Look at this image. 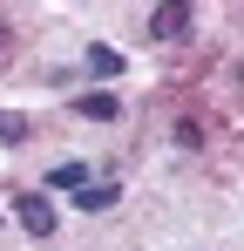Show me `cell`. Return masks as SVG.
I'll return each instance as SVG.
<instances>
[{
    "label": "cell",
    "mask_w": 244,
    "mask_h": 251,
    "mask_svg": "<svg viewBox=\"0 0 244 251\" xmlns=\"http://www.w3.org/2000/svg\"><path fill=\"white\" fill-rule=\"evenodd\" d=\"M14 217H21L27 238H48V231H54V204H48V197H14Z\"/></svg>",
    "instance_id": "cell-1"
},
{
    "label": "cell",
    "mask_w": 244,
    "mask_h": 251,
    "mask_svg": "<svg viewBox=\"0 0 244 251\" xmlns=\"http://www.w3.org/2000/svg\"><path fill=\"white\" fill-rule=\"evenodd\" d=\"M149 34H156V41L190 34V7H156V14H149Z\"/></svg>",
    "instance_id": "cell-2"
},
{
    "label": "cell",
    "mask_w": 244,
    "mask_h": 251,
    "mask_svg": "<svg viewBox=\"0 0 244 251\" xmlns=\"http://www.w3.org/2000/svg\"><path fill=\"white\" fill-rule=\"evenodd\" d=\"M75 109L88 116V123H116V116H122V102H116V95H81Z\"/></svg>",
    "instance_id": "cell-3"
},
{
    "label": "cell",
    "mask_w": 244,
    "mask_h": 251,
    "mask_svg": "<svg viewBox=\"0 0 244 251\" xmlns=\"http://www.w3.org/2000/svg\"><path fill=\"white\" fill-rule=\"evenodd\" d=\"M116 197H122V183H81V197H75V204H81V210H109Z\"/></svg>",
    "instance_id": "cell-4"
},
{
    "label": "cell",
    "mask_w": 244,
    "mask_h": 251,
    "mask_svg": "<svg viewBox=\"0 0 244 251\" xmlns=\"http://www.w3.org/2000/svg\"><path fill=\"white\" fill-rule=\"evenodd\" d=\"M88 183V163H54L48 170V190H81Z\"/></svg>",
    "instance_id": "cell-5"
},
{
    "label": "cell",
    "mask_w": 244,
    "mask_h": 251,
    "mask_svg": "<svg viewBox=\"0 0 244 251\" xmlns=\"http://www.w3.org/2000/svg\"><path fill=\"white\" fill-rule=\"evenodd\" d=\"M88 75H102V82H109V75H122V54L95 41V48H88Z\"/></svg>",
    "instance_id": "cell-6"
},
{
    "label": "cell",
    "mask_w": 244,
    "mask_h": 251,
    "mask_svg": "<svg viewBox=\"0 0 244 251\" xmlns=\"http://www.w3.org/2000/svg\"><path fill=\"white\" fill-rule=\"evenodd\" d=\"M0 143H27V116H14V109H0Z\"/></svg>",
    "instance_id": "cell-7"
},
{
    "label": "cell",
    "mask_w": 244,
    "mask_h": 251,
    "mask_svg": "<svg viewBox=\"0 0 244 251\" xmlns=\"http://www.w3.org/2000/svg\"><path fill=\"white\" fill-rule=\"evenodd\" d=\"M176 143H183V150H197V143H203V123H190V116H183V123H176Z\"/></svg>",
    "instance_id": "cell-8"
}]
</instances>
